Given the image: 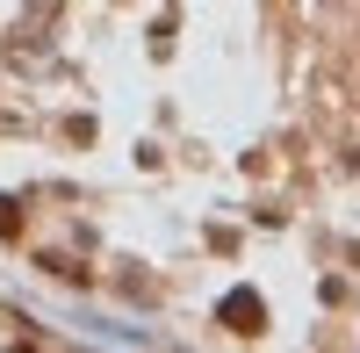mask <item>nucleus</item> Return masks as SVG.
Segmentation results:
<instances>
[{"mask_svg": "<svg viewBox=\"0 0 360 353\" xmlns=\"http://www.w3.org/2000/svg\"><path fill=\"white\" fill-rule=\"evenodd\" d=\"M259 317H266L259 296H245V288H238V296H224V325H231V332H259Z\"/></svg>", "mask_w": 360, "mask_h": 353, "instance_id": "nucleus-1", "label": "nucleus"}, {"mask_svg": "<svg viewBox=\"0 0 360 353\" xmlns=\"http://www.w3.org/2000/svg\"><path fill=\"white\" fill-rule=\"evenodd\" d=\"M8 231H15V202H0V238H8Z\"/></svg>", "mask_w": 360, "mask_h": 353, "instance_id": "nucleus-2", "label": "nucleus"}]
</instances>
